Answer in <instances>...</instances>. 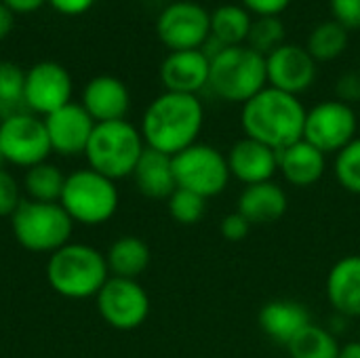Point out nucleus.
<instances>
[{
    "instance_id": "1",
    "label": "nucleus",
    "mask_w": 360,
    "mask_h": 358,
    "mask_svg": "<svg viewBox=\"0 0 360 358\" xmlns=\"http://www.w3.org/2000/svg\"><path fill=\"white\" fill-rule=\"evenodd\" d=\"M205 124V108L198 95L165 91L143 112L141 137L148 148L175 156L198 141Z\"/></svg>"
},
{
    "instance_id": "2",
    "label": "nucleus",
    "mask_w": 360,
    "mask_h": 358,
    "mask_svg": "<svg viewBox=\"0 0 360 358\" xmlns=\"http://www.w3.org/2000/svg\"><path fill=\"white\" fill-rule=\"evenodd\" d=\"M306 106L297 95L266 87L243 103L240 124L245 137H251L276 152L304 139Z\"/></svg>"
},
{
    "instance_id": "3",
    "label": "nucleus",
    "mask_w": 360,
    "mask_h": 358,
    "mask_svg": "<svg viewBox=\"0 0 360 358\" xmlns=\"http://www.w3.org/2000/svg\"><path fill=\"white\" fill-rule=\"evenodd\" d=\"M110 279L105 255L91 245L68 243L49 255L46 281L68 300L97 298L105 281Z\"/></svg>"
},
{
    "instance_id": "4",
    "label": "nucleus",
    "mask_w": 360,
    "mask_h": 358,
    "mask_svg": "<svg viewBox=\"0 0 360 358\" xmlns=\"http://www.w3.org/2000/svg\"><path fill=\"white\" fill-rule=\"evenodd\" d=\"M266 87V55L249 44L228 46L211 59L207 89L221 101L247 103Z\"/></svg>"
},
{
    "instance_id": "5",
    "label": "nucleus",
    "mask_w": 360,
    "mask_h": 358,
    "mask_svg": "<svg viewBox=\"0 0 360 358\" xmlns=\"http://www.w3.org/2000/svg\"><path fill=\"white\" fill-rule=\"evenodd\" d=\"M146 150L141 131L124 120L97 122L84 150L89 169L116 181L131 177Z\"/></svg>"
},
{
    "instance_id": "6",
    "label": "nucleus",
    "mask_w": 360,
    "mask_h": 358,
    "mask_svg": "<svg viewBox=\"0 0 360 358\" xmlns=\"http://www.w3.org/2000/svg\"><path fill=\"white\" fill-rule=\"evenodd\" d=\"M74 222L59 203H36L23 198L11 215L15 241L32 253H55L72 236Z\"/></svg>"
},
{
    "instance_id": "7",
    "label": "nucleus",
    "mask_w": 360,
    "mask_h": 358,
    "mask_svg": "<svg viewBox=\"0 0 360 358\" xmlns=\"http://www.w3.org/2000/svg\"><path fill=\"white\" fill-rule=\"evenodd\" d=\"M59 205L74 224L101 226L118 211V190L112 179L86 167L65 175Z\"/></svg>"
},
{
    "instance_id": "8",
    "label": "nucleus",
    "mask_w": 360,
    "mask_h": 358,
    "mask_svg": "<svg viewBox=\"0 0 360 358\" xmlns=\"http://www.w3.org/2000/svg\"><path fill=\"white\" fill-rule=\"evenodd\" d=\"M173 171L177 188L190 190L207 200L219 196L232 179L226 154L198 141L173 156Z\"/></svg>"
},
{
    "instance_id": "9",
    "label": "nucleus",
    "mask_w": 360,
    "mask_h": 358,
    "mask_svg": "<svg viewBox=\"0 0 360 358\" xmlns=\"http://www.w3.org/2000/svg\"><path fill=\"white\" fill-rule=\"evenodd\" d=\"M0 150L6 162L30 169L49 158L51 141L44 118L21 110L2 116L0 122Z\"/></svg>"
},
{
    "instance_id": "10",
    "label": "nucleus",
    "mask_w": 360,
    "mask_h": 358,
    "mask_svg": "<svg viewBox=\"0 0 360 358\" xmlns=\"http://www.w3.org/2000/svg\"><path fill=\"white\" fill-rule=\"evenodd\" d=\"M359 116L340 99H325L306 112L304 139L323 154H338L359 135Z\"/></svg>"
},
{
    "instance_id": "11",
    "label": "nucleus",
    "mask_w": 360,
    "mask_h": 358,
    "mask_svg": "<svg viewBox=\"0 0 360 358\" xmlns=\"http://www.w3.org/2000/svg\"><path fill=\"white\" fill-rule=\"evenodd\" d=\"M156 36L169 53L202 49L211 36V11L194 0H175L158 13Z\"/></svg>"
},
{
    "instance_id": "12",
    "label": "nucleus",
    "mask_w": 360,
    "mask_h": 358,
    "mask_svg": "<svg viewBox=\"0 0 360 358\" xmlns=\"http://www.w3.org/2000/svg\"><path fill=\"white\" fill-rule=\"evenodd\" d=\"M95 300L101 319L118 331L141 327L150 314V298L133 279L110 276Z\"/></svg>"
},
{
    "instance_id": "13",
    "label": "nucleus",
    "mask_w": 360,
    "mask_h": 358,
    "mask_svg": "<svg viewBox=\"0 0 360 358\" xmlns=\"http://www.w3.org/2000/svg\"><path fill=\"white\" fill-rule=\"evenodd\" d=\"M72 76L57 61H38L25 72L23 106L36 116H49L72 101Z\"/></svg>"
},
{
    "instance_id": "14",
    "label": "nucleus",
    "mask_w": 360,
    "mask_h": 358,
    "mask_svg": "<svg viewBox=\"0 0 360 358\" xmlns=\"http://www.w3.org/2000/svg\"><path fill=\"white\" fill-rule=\"evenodd\" d=\"M268 87L302 95L316 80V61L302 44L283 42L266 55Z\"/></svg>"
},
{
    "instance_id": "15",
    "label": "nucleus",
    "mask_w": 360,
    "mask_h": 358,
    "mask_svg": "<svg viewBox=\"0 0 360 358\" xmlns=\"http://www.w3.org/2000/svg\"><path fill=\"white\" fill-rule=\"evenodd\" d=\"M95 124L97 122L89 116V112L80 103H72V101L55 110L53 114L44 116L51 150L61 156L84 154Z\"/></svg>"
},
{
    "instance_id": "16",
    "label": "nucleus",
    "mask_w": 360,
    "mask_h": 358,
    "mask_svg": "<svg viewBox=\"0 0 360 358\" xmlns=\"http://www.w3.org/2000/svg\"><path fill=\"white\" fill-rule=\"evenodd\" d=\"M211 59L202 49L194 51H171L160 63V82L165 91L198 95L209 87Z\"/></svg>"
},
{
    "instance_id": "17",
    "label": "nucleus",
    "mask_w": 360,
    "mask_h": 358,
    "mask_svg": "<svg viewBox=\"0 0 360 358\" xmlns=\"http://www.w3.org/2000/svg\"><path fill=\"white\" fill-rule=\"evenodd\" d=\"M226 158L230 175L245 186L272 181L274 173L278 171V152L251 137L238 139Z\"/></svg>"
},
{
    "instance_id": "18",
    "label": "nucleus",
    "mask_w": 360,
    "mask_h": 358,
    "mask_svg": "<svg viewBox=\"0 0 360 358\" xmlns=\"http://www.w3.org/2000/svg\"><path fill=\"white\" fill-rule=\"evenodd\" d=\"M80 106L95 122L124 120L131 108V93L120 78L101 74L86 82Z\"/></svg>"
},
{
    "instance_id": "19",
    "label": "nucleus",
    "mask_w": 360,
    "mask_h": 358,
    "mask_svg": "<svg viewBox=\"0 0 360 358\" xmlns=\"http://www.w3.org/2000/svg\"><path fill=\"white\" fill-rule=\"evenodd\" d=\"M289 209L287 192L276 181L245 186L238 194L236 211L251 226H270L285 217Z\"/></svg>"
},
{
    "instance_id": "20",
    "label": "nucleus",
    "mask_w": 360,
    "mask_h": 358,
    "mask_svg": "<svg viewBox=\"0 0 360 358\" xmlns=\"http://www.w3.org/2000/svg\"><path fill=\"white\" fill-rule=\"evenodd\" d=\"M257 323H259V329L272 342L287 348L291 344V340L312 323V317L302 302L272 300L262 306Z\"/></svg>"
},
{
    "instance_id": "21",
    "label": "nucleus",
    "mask_w": 360,
    "mask_h": 358,
    "mask_svg": "<svg viewBox=\"0 0 360 358\" xmlns=\"http://www.w3.org/2000/svg\"><path fill=\"white\" fill-rule=\"evenodd\" d=\"M327 300L340 317H360V255H344L327 274Z\"/></svg>"
},
{
    "instance_id": "22",
    "label": "nucleus",
    "mask_w": 360,
    "mask_h": 358,
    "mask_svg": "<svg viewBox=\"0 0 360 358\" xmlns=\"http://www.w3.org/2000/svg\"><path fill=\"white\" fill-rule=\"evenodd\" d=\"M278 171L287 184L295 188H310L325 175L327 154H323L306 139H300L278 152Z\"/></svg>"
},
{
    "instance_id": "23",
    "label": "nucleus",
    "mask_w": 360,
    "mask_h": 358,
    "mask_svg": "<svg viewBox=\"0 0 360 358\" xmlns=\"http://www.w3.org/2000/svg\"><path fill=\"white\" fill-rule=\"evenodd\" d=\"M135 179L137 190L148 198H169L177 190L175 171H173V156L162 154L146 146L137 167L131 175Z\"/></svg>"
},
{
    "instance_id": "24",
    "label": "nucleus",
    "mask_w": 360,
    "mask_h": 358,
    "mask_svg": "<svg viewBox=\"0 0 360 358\" xmlns=\"http://www.w3.org/2000/svg\"><path fill=\"white\" fill-rule=\"evenodd\" d=\"M150 247L137 236H120L105 253L110 276L137 281L150 266Z\"/></svg>"
},
{
    "instance_id": "25",
    "label": "nucleus",
    "mask_w": 360,
    "mask_h": 358,
    "mask_svg": "<svg viewBox=\"0 0 360 358\" xmlns=\"http://www.w3.org/2000/svg\"><path fill=\"white\" fill-rule=\"evenodd\" d=\"M253 17L243 4H219L211 11V36L224 46L247 44Z\"/></svg>"
},
{
    "instance_id": "26",
    "label": "nucleus",
    "mask_w": 360,
    "mask_h": 358,
    "mask_svg": "<svg viewBox=\"0 0 360 358\" xmlns=\"http://www.w3.org/2000/svg\"><path fill=\"white\" fill-rule=\"evenodd\" d=\"M63 184H65V175L63 171L44 160L40 165H34L30 169H25L23 175V194L27 200H36V203H59L61 192H63Z\"/></svg>"
},
{
    "instance_id": "27",
    "label": "nucleus",
    "mask_w": 360,
    "mask_h": 358,
    "mask_svg": "<svg viewBox=\"0 0 360 358\" xmlns=\"http://www.w3.org/2000/svg\"><path fill=\"white\" fill-rule=\"evenodd\" d=\"M348 30L340 25L335 19H327L316 23L306 40V51L312 55L316 63L335 61L348 49Z\"/></svg>"
},
{
    "instance_id": "28",
    "label": "nucleus",
    "mask_w": 360,
    "mask_h": 358,
    "mask_svg": "<svg viewBox=\"0 0 360 358\" xmlns=\"http://www.w3.org/2000/svg\"><path fill=\"white\" fill-rule=\"evenodd\" d=\"M340 348L342 346L338 338L329 329L314 323H310L302 333H297L287 346L291 358H338Z\"/></svg>"
},
{
    "instance_id": "29",
    "label": "nucleus",
    "mask_w": 360,
    "mask_h": 358,
    "mask_svg": "<svg viewBox=\"0 0 360 358\" xmlns=\"http://www.w3.org/2000/svg\"><path fill=\"white\" fill-rule=\"evenodd\" d=\"M23 89H25V72L13 61H0V110L2 116L21 112L15 108L23 106ZM25 110V106H23Z\"/></svg>"
},
{
    "instance_id": "30",
    "label": "nucleus",
    "mask_w": 360,
    "mask_h": 358,
    "mask_svg": "<svg viewBox=\"0 0 360 358\" xmlns=\"http://www.w3.org/2000/svg\"><path fill=\"white\" fill-rule=\"evenodd\" d=\"M167 207H169L171 217L177 224H181V226H194L207 213V198H202V196H198V194H194L190 190L177 188L167 198Z\"/></svg>"
},
{
    "instance_id": "31",
    "label": "nucleus",
    "mask_w": 360,
    "mask_h": 358,
    "mask_svg": "<svg viewBox=\"0 0 360 358\" xmlns=\"http://www.w3.org/2000/svg\"><path fill=\"white\" fill-rule=\"evenodd\" d=\"M333 173L338 184L346 192L360 194V137L350 141L344 150L335 154Z\"/></svg>"
},
{
    "instance_id": "32",
    "label": "nucleus",
    "mask_w": 360,
    "mask_h": 358,
    "mask_svg": "<svg viewBox=\"0 0 360 358\" xmlns=\"http://www.w3.org/2000/svg\"><path fill=\"white\" fill-rule=\"evenodd\" d=\"M285 42V23L281 17H255L247 44L262 55H268Z\"/></svg>"
},
{
    "instance_id": "33",
    "label": "nucleus",
    "mask_w": 360,
    "mask_h": 358,
    "mask_svg": "<svg viewBox=\"0 0 360 358\" xmlns=\"http://www.w3.org/2000/svg\"><path fill=\"white\" fill-rule=\"evenodd\" d=\"M23 203V188L13 173L0 169V217H11Z\"/></svg>"
},
{
    "instance_id": "34",
    "label": "nucleus",
    "mask_w": 360,
    "mask_h": 358,
    "mask_svg": "<svg viewBox=\"0 0 360 358\" xmlns=\"http://www.w3.org/2000/svg\"><path fill=\"white\" fill-rule=\"evenodd\" d=\"M333 19L348 32L360 30V0H329Z\"/></svg>"
},
{
    "instance_id": "35",
    "label": "nucleus",
    "mask_w": 360,
    "mask_h": 358,
    "mask_svg": "<svg viewBox=\"0 0 360 358\" xmlns=\"http://www.w3.org/2000/svg\"><path fill=\"white\" fill-rule=\"evenodd\" d=\"M251 228H253V226H251L238 211H234V213L221 217V222H219V234H221L226 241H230V243H240V241H245V238L249 236Z\"/></svg>"
},
{
    "instance_id": "36",
    "label": "nucleus",
    "mask_w": 360,
    "mask_h": 358,
    "mask_svg": "<svg viewBox=\"0 0 360 358\" xmlns=\"http://www.w3.org/2000/svg\"><path fill=\"white\" fill-rule=\"evenodd\" d=\"M335 99L354 106L360 101V74L356 72H346L338 78L335 82Z\"/></svg>"
},
{
    "instance_id": "37",
    "label": "nucleus",
    "mask_w": 360,
    "mask_h": 358,
    "mask_svg": "<svg viewBox=\"0 0 360 358\" xmlns=\"http://www.w3.org/2000/svg\"><path fill=\"white\" fill-rule=\"evenodd\" d=\"M243 6L255 17H281L293 0H240Z\"/></svg>"
},
{
    "instance_id": "38",
    "label": "nucleus",
    "mask_w": 360,
    "mask_h": 358,
    "mask_svg": "<svg viewBox=\"0 0 360 358\" xmlns=\"http://www.w3.org/2000/svg\"><path fill=\"white\" fill-rule=\"evenodd\" d=\"M57 13H61V15H68V17H76V15H82V13H86L93 4H95V0H46Z\"/></svg>"
},
{
    "instance_id": "39",
    "label": "nucleus",
    "mask_w": 360,
    "mask_h": 358,
    "mask_svg": "<svg viewBox=\"0 0 360 358\" xmlns=\"http://www.w3.org/2000/svg\"><path fill=\"white\" fill-rule=\"evenodd\" d=\"M0 2H4L15 15H27L38 11L46 0H0Z\"/></svg>"
},
{
    "instance_id": "40",
    "label": "nucleus",
    "mask_w": 360,
    "mask_h": 358,
    "mask_svg": "<svg viewBox=\"0 0 360 358\" xmlns=\"http://www.w3.org/2000/svg\"><path fill=\"white\" fill-rule=\"evenodd\" d=\"M13 25H15V13L4 2H0V40L11 34Z\"/></svg>"
},
{
    "instance_id": "41",
    "label": "nucleus",
    "mask_w": 360,
    "mask_h": 358,
    "mask_svg": "<svg viewBox=\"0 0 360 358\" xmlns=\"http://www.w3.org/2000/svg\"><path fill=\"white\" fill-rule=\"evenodd\" d=\"M338 358H360V340L359 342H348L340 348Z\"/></svg>"
},
{
    "instance_id": "42",
    "label": "nucleus",
    "mask_w": 360,
    "mask_h": 358,
    "mask_svg": "<svg viewBox=\"0 0 360 358\" xmlns=\"http://www.w3.org/2000/svg\"><path fill=\"white\" fill-rule=\"evenodd\" d=\"M4 162H6V160H4V156H2V150H0V169H4V167H2Z\"/></svg>"
},
{
    "instance_id": "43",
    "label": "nucleus",
    "mask_w": 360,
    "mask_h": 358,
    "mask_svg": "<svg viewBox=\"0 0 360 358\" xmlns=\"http://www.w3.org/2000/svg\"><path fill=\"white\" fill-rule=\"evenodd\" d=\"M0 122H2V110H0Z\"/></svg>"
}]
</instances>
